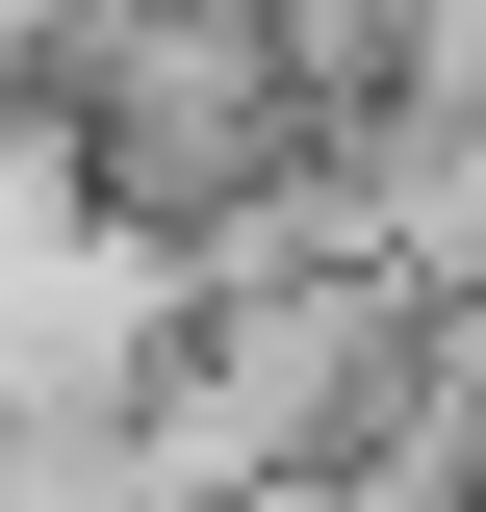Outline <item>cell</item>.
Masks as SVG:
<instances>
[{
	"mask_svg": "<svg viewBox=\"0 0 486 512\" xmlns=\"http://www.w3.org/2000/svg\"><path fill=\"white\" fill-rule=\"evenodd\" d=\"M52 282H103V205H77V154H52V103H0V333L52 308Z\"/></svg>",
	"mask_w": 486,
	"mask_h": 512,
	"instance_id": "obj_1",
	"label": "cell"
}]
</instances>
